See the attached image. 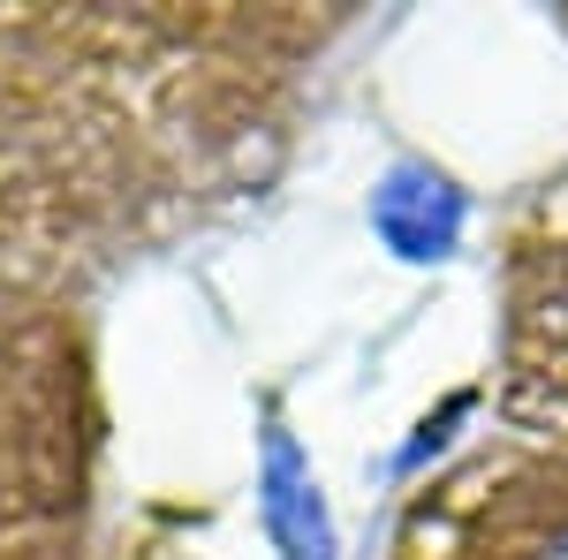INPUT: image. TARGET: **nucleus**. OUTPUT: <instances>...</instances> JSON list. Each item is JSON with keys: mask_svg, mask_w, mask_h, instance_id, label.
<instances>
[{"mask_svg": "<svg viewBox=\"0 0 568 560\" xmlns=\"http://www.w3.org/2000/svg\"><path fill=\"white\" fill-rule=\"evenodd\" d=\"M349 8H0V288L84 303L251 190Z\"/></svg>", "mask_w": 568, "mask_h": 560, "instance_id": "obj_1", "label": "nucleus"}, {"mask_svg": "<svg viewBox=\"0 0 568 560\" xmlns=\"http://www.w3.org/2000/svg\"><path fill=\"white\" fill-rule=\"evenodd\" d=\"M99 348L77 296L0 288V560H91Z\"/></svg>", "mask_w": 568, "mask_h": 560, "instance_id": "obj_2", "label": "nucleus"}, {"mask_svg": "<svg viewBox=\"0 0 568 560\" xmlns=\"http://www.w3.org/2000/svg\"><path fill=\"white\" fill-rule=\"evenodd\" d=\"M379 560H568V447L493 439L417 485Z\"/></svg>", "mask_w": 568, "mask_h": 560, "instance_id": "obj_3", "label": "nucleus"}, {"mask_svg": "<svg viewBox=\"0 0 568 560\" xmlns=\"http://www.w3.org/2000/svg\"><path fill=\"white\" fill-rule=\"evenodd\" d=\"M493 409L508 439L568 447V167L530 190L500 243Z\"/></svg>", "mask_w": 568, "mask_h": 560, "instance_id": "obj_4", "label": "nucleus"}]
</instances>
